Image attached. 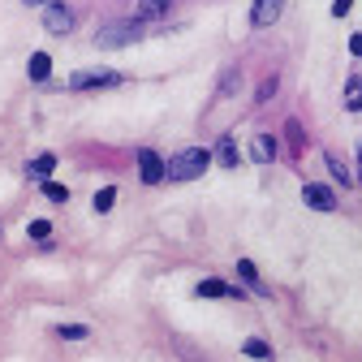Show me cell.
I'll return each mask as SVG.
<instances>
[{
    "label": "cell",
    "mask_w": 362,
    "mask_h": 362,
    "mask_svg": "<svg viewBox=\"0 0 362 362\" xmlns=\"http://www.w3.org/2000/svg\"><path fill=\"white\" fill-rule=\"evenodd\" d=\"M207 164H211V156L199 151V147H190V151H177V156L164 164V177H173V181H194V177L207 173Z\"/></svg>",
    "instance_id": "obj_1"
},
{
    "label": "cell",
    "mask_w": 362,
    "mask_h": 362,
    "mask_svg": "<svg viewBox=\"0 0 362 362\" xmlns=\"http://www.w3.org/2000/svg\"><path fill=\"white\" fill-rule=\"evenodd\" d=\"M52 168H57V156H39V160H30V173H35V177L52 173Z\"/></svg>",
    "instance_id": "obj_19"
},
{
    "label": "cell",
    "mask_w": 362,
    "mask_h": 362,
    "mask_svg": "<svg viewBox=\"0 0 362 362\" xmlns=\"http://www.w3.org/2000/svg\"><path fill=\"white\" fill-rule=\"evenodd\" d=\"M26 233H30L35 242H48V238H52V224H48V220H30V224H26Z\"/></svg>",
    "instance_id": "obj_15"
},
{
    "label": "cell",
    "mask_w": 362,
    "mask_h": 362,
    "mask_svg": "<svg viewBox=\"0 0 362 362\" xmlns=\"http://www.w3.org/2000/svg\"><path fill=\"white\" fill-rule=\"evenodd\" d=\"M168 5L173 0H143V18H160V13H168Z\"/></svg>",
    "instance_id": "obj_17"
},
{
    "label": "cell",
    "mask_w": 362,
    "mask_h": 362,
    "mask_svg": "<svg viewBox=\"0 0 362 362\" xmlns=\"http://www.w3.org/2000/svg\"><path fill=\"white\" fill-rule=\"evenodd\" d=\"M328 173L341 181V186H354V173H349V164H345L341 156H328Z\"/></svg>",
    "instance_id": "obj_11"
},
{
    "label": "cell",
    "mask_w": 362,
    "mask_h": 362,
    "mask_svg": "<svg viewBox=\"0 0 362 362\" xmlns=\"http://www.w3.org/2000/svg\"><path fill=\"white\" fill-rule=\"evenodd\" d=\"M281 5L285 0H255V9H250V26H272L281 18Z\"/></svg>",
    "instance_id": "obj_6"
},
{
    "label": "cell",
    "mask_w": 362,
    "mask_h": 362,
    "mask_svg": "<svg viewBox=\"0 0 362 362\" xmlns=\"http://www.w3.org/2000/svg\"><path fill=\"white\" fill-rule=\"evenodd\" d=\"M43 194H48L52 203H65V199H69V190H65V186H57V181H43Z\"/></svg>",
    "instance_id": "obj_20"
},
{
    "label": "cell",
    "mask_w": 362,
    "mask_h": 362,
    "mask_svg": "<svg viewBox=\"0 0 362 362\" xmlns=\"http://www.w3.org/2000/svg\"><path fill=\"white\" fill-rule=\"evenodd\" d=\"M345 108L358 112V78H349V90H345Z\"/></svg>",
    "instance_id": "obj_21"
},
{
    "label": "cell",
    "mask_w": 362,
    "mask_h": 362,
    "mask_svg": "<svg viewBox=\"0 0 362 362\" xmlns=\"http://www.w3.org/2000/svg\"><path fill=\"white\" fill-rule=\"evenodd\" d=\"M48 74H52V57L48 52H35L30 57V78L35 82H48Z\"/></svg>",
    "instance_id": "obj_10"
},
{
    "label": "cell",
    "mask_w": 362,
    "mask_h": 362,
    "mask_svg": "<svg viewBox=\"0 0 362 362\" xmlns=\"http://www.w3.org/2000/svg\"><path fill=\"white\" fill-rule=\"evenodd\" d=\"M143 39V26L139 22H108L100 30V48H129V43Z\"/></svg>",
    "instance_id": "obj_2"
},
{
    "label": "cell",
    "mask_w": 362,
    "mask_h": 362,
    "mask_svg": "<svg viewBox=\"0 0 362 362\" xmlns=\"http://www.w3.org/2000/svg\"><path fill=\"white\" fill-rule=\"evenodd\" d=\"M57 337H61V341H86V328H82V324H61Z\"/></svg>",
    "instance_id": "obj_16"
},
{
    "label": "cell",
    "mask_w": 362,
    "mask_h": 362,
    "mask_svg": "<svg viewBox=\"0 0 362 362\" xmlns=\"http://www.w3.org/2000/svg\"><path fill=\"white\" fill-rule=\"evenodd\" d=\"M199 298H238V289L224 285V281H203L199 285Z\"/></svg>",
    "instance_id": "obj_9"
},
{
    "label": "cell",
    "mask_w": 362,
    "mask_h": 362,
    "mask_svg": "<svg viewBox=\"0 0 362 362\" xmlns=\"http://www.w3.org/2000/svg\"><path fill=\"white\" fill-rule=\"evenodd\" d=\"M285 134H289V143H293V151H302V125H298V121H289V125H285Z\"/></svg>",
    "instance_id": "obj_22"
},
{
    "label": "cell",
    "mask_w": 362,
    "mask_h": 362,
    "mask_svg": "<svg viewBox=\"0 0 362 362\" xmlns=\"http://www.w3.org/2000/svg\"><path fill=\"white\" fill-rule=\"evenodd\" d=\"M250 156H255V164H272L276 160V139H272V134H259L250 143Z\"/></svg>",
    "instance_id": "obj_8"
},
{
    "label": "cell",
    "mask_w": 362,
    "mask_h": 362,
    "mask_svg": "<svg viewBox=\"0 0 362 362\" xmlns=\"http://www.w3.org/2000/svg\"><path fill=\"white\" fill-rule=\"evenodd\" d=\"M22 5H48V0H22Z\"/></svg>",
    "instance_id": "obj_24"
},
{
    "label": "cell",
    "mask_w": 362,
    "mask_h": 362,
    "mask_svg": "<svg viewBox=\"0 0 362 362\" xmlns=\"http://www.w3.org/2000/svg\"><path fill=\"white\" fill-rule=\"evenodd\" d=\"M139 177L147 181V186H156V181H164V160L151 151V147H143L139 151Z\"/></svg>",
    "instance_id": "obj_5"
},
{
    "label": "cell",
    "mask_w": 362,
    "mask_h": 362,
    "mask_svg": "<svg viewBox=\"0 0 362 362\" xmlns=\"http://www.w3.org/2000/svg\"><path fill=\"white\" fill-rule=\"evenodd\" d=\"M112 203H117V190H112V186H104V190L95 194V211H112Z\"/></svg>",
    "instance_id": "obj_18"
},
{
    "label": "cell",
    "mask_w": 362,
    "mask_h": 362,
    "mask_svg": "<svg viewBox=\"0 0 362 362\" xmlns=\"http://www.w3.org/2000/svg\"><path fill=\"white\" fill-rule=\"evenodd\" d=\"M302 199H306V207H315V211H337V194H332L328 186H306Z\"/></svg>",
    "instance_id": "obj_7"
},
{
    "label": "cell",
    "mask_w": 362,
    "mask_h": 362,
    "mask_svg": "<svg viewBox=\"0 0 362 362\" xmlns=\"http://www.w3.org/2000/svg\"><path fill=\"white\" fill-rule=\"evenodd\" d=\"M238 276H242V281H246L255 293H267V289L259 285V272H255V263H250V259H242V263H238Z\"/></svg>",
    "instance_id": "obj_12"
},
{
    "label": "cell",
    "mask_w": 362,
    "mask_h": 362,
    "mask_svg": "<svg viewBox=\"0 0 362 362\" xmlns=\"http://www.w3.org/2000/svg\"><path fill=\"white\" fill-rule=\"evenodd\" d=\"M242 354H246V358H272V345H267L263 337H250V341L242 345Z\"/></svg>",
    "instance_id": "obj_13"
},
{
    "label": "cell",
    "mask_w": 362,
    "mask_h": 362,
    "mask_svg": "<svg viewBox=\"0 0 362 362\" xmlns=\"http://www.w3.org/2000/svg\"><path fill=\"white\" fill-rule=\"evenodd\" d=\"M349 5H354V0H337V5H332V13H337V18H345V13H349Z\"/></svg>",
    "instance_id": "obj_23"
},
{
    "label": "cell",
    "mask_w": 362,
    "mask_h": 362,
    "mask_svg": "<svg viewBox=\"0 0 362 362\" xmlns=\"http://www.w3.org/2000/svg\"><path fill=\"white\" fill-rule=\"evenodd\" d=\"M216 160H220L224 168H233V164H238V151H233V143H229V139H220V147H216Z\"/></svg>",
    "instance_id": "obj_14"
},
{
    "label": "cell",
    "mask_w": 362,
    "mask_h": 362,
    "mask_svg": "<svg viewBox=\"0 0 362 362\" xmlns=\"http://www.w3.org/2000/svg\"><path fill=\"white\" fill-rule=\"evenodd\" d=\"M43 30H48V35H69V30H74L69 5H57V0H48V5H43Z\"/></svg>",
    "instance_id": "obj_4"
},
{
    "label": "cell",
    "mask_w": 362,
    "mask_h": 362,
    "mask_svg": "<svg viewBox=\"0 0 362 362\" xmlns=\"http://www.w3.org/2000/svg\"><path fill=\"white\" fill-rule=\"evenodd\" d=\"M74 90H104V86H121V74L117 69H78L69 78Z\"/></svg>",
    "instance_id": "obj_3"
}]
</instances>
